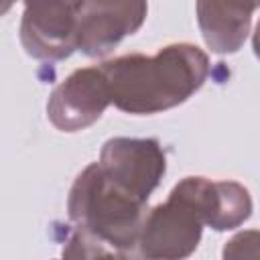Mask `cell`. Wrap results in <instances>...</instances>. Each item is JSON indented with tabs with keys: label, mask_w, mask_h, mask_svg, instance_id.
Masks as SVG:
<instances>
[{
	"label": "cell",
	"mask_w": 260,
	"mask_h": 260,
	"mask_svg": "<svg viewBox=\"0 0 260 260\" xmlns=\"http://www.w3.org/2000/svg\"><path fill=\"white\" fill-rule=\"evenodd\" d=\"M223 258H260V232L246 230L230 238L221 252Z\"/></svg>",
	"instance_id": "10"
},
{
	"label": "cell",
	"mask_w": 260,
	"mask_h": 260,
	"mask_svg": "<svg viewBox=\"0 0 260 260\" xmlns=\"http://www.w3.org/2000/svg\"><path fill=\"white\" fill-rule=\"evenodd\" d=\"M112 104L126 114H158L187 102L209 75V57L191 43H173L156 55L104 61Z\"/></svg>",
	"instance_id": "1"
},
{
	"label": "cell",
	"mask_w": 260,
	"mask_h": 260,
	"mask_svg": "<svg viewBox=\"0 0 260 260\" xmlns=\"http://www.w3.org/2000/svg\"><path fill=\"white\" fill-rule=\"evenodd\" d=\"M81 0H24L20 43L41 61L67 59L75 47V26Z\"/></svg>",
	"instance_id": "5"
},
{
	"label": "cell",
	"mask_w": 260,
	"mask_h": 260,
	"mask_svg": "<svg viewBox=\"0 0 260 260\" xmlns=\"http://www.w3.org/2000/svg\"><path fill=\"white\" fill-rule=\"evenodd\" d=\"M104 173L134 197L148 201L167 171V154L156 138H110L100 152Z\"/></svg>",
	"instance_id": "6"
},
{
	"label": "cell",
	"mask_w": 260,
	"mask_h": 260,
	"mask_svg": "<svg viewBox=\"0 0 260 260\" xmlns=\"http://www.w3.org/2000/svg\"><path fill=\"white\" fill-rule=\"evenodd\" d=\"M146 0H81L75 47L87 57H104L146 20Z\"/></svg>",
	"instance_id": "4"
},
{
	"label": "cell",
	"mask_w": 260,
	"mask_h": 260,
	"mask_svg": "<svg viewBox=\"0 0 260 260\" xmlns=\"http://www.w3.org/2000/svg\"><path fill=\"white\" fill-rule=\"evenodd\" d=\"M203 225L201 209L175 185L169 199L144 215L136 246L138 254L156 260L187 258L199 246Z\"/></svg>",
	"instance_id": "3"
},
{
	"label": "cell",
	"mask_w": 260,
	"mask_h": 260,
	"mask_svg": "<svg viewBox=\"0 0 260 260\" xmlns=\"http://www.w3.org/2000/svg\"><path fill=\"white\" fill-rule=\"evenodd\" d=\"M110 104V85L102 67H83L53 89L47 102V118L61 132H77L98 122Z\"/></svg>",
	"instance_id": "7"
},
{
	"label": "cell",
	"mask_w": 260,
	"mask_h": 260,
	"mask_svg": "<svg viewBox=\"0 0 260 260\" xmlns=\"http://www.w3.org/2000/svg\"><path fill=\"white\" fill-rule=\"evenodd\" d=\"M146 201L114 183L100 162L85 167L71 185L67 215L75 232L104 250L106 256H126L138 246Z\"/></svg>",
	"instance_id": "2"
},
{
	"label": "cell",
	"mask_w": 260,
	"mask_h": 260,
	"mask_svg": "<svg viewBox=\"0 0 260 260\" xmlns=\"http://www.w3.org/2000/svg\"><path fill=\"white\" fill-rule=\"evenodd\" d=\"M260 0H197V24L205 45L219 55L236 53L252 24Z\"/></svg>",
	"instance_id": "9"
},
{
	"label": "cell",
	"mask_w": 260,
	"mask_h": 260,
	"mask_svg": "<svg viewBox=\"0 0 260 260\" xmlns=\"http://www.w3.org/2000/svg\"><path fill=\"white\" fill-rule=\"evenodd\" d=\"M201 209L205 225L225 232L242 225L252 215L250 191L236 181H211L207 177H185L177 183Z\"/></svg>",
	"instance_id": "8"
},
{
	"label": "cell",
	"mask_w": 260,
	"mask_h": 260,
	"mask_svg": "<svg viewBox=\"0 0 260 260\" xmlns=\"http://www.w3.org/2000/svg\"><path fill=\"white\" fill-rule=\"evenodd\" d=\"M252 47H254V55L260 59V20H258L256 30H254V37H252Z\"/></svg>",
	"instance_id": "11"
}]
</instances>
